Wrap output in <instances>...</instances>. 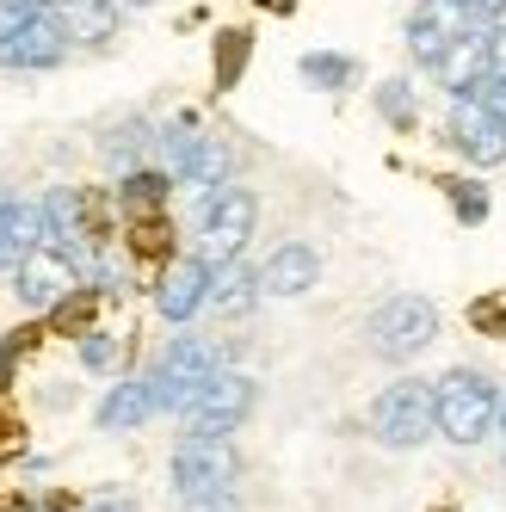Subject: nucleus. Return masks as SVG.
<instances>
[{
	"instance_id": "obj_1",
	"label": "nucleus",
	"mask_w": 506,
	"mask_h": 512,
	"mask_svg": "<svg viewBox=\"0 0 506 512\" xmlns=\"http://www.w3.org/2000/svg\"><path fill=\"white\" fill-rule=\"evenodd\" d=\"M235 475H241V457L229 445V432H186L173 445V494L186 500V506L229 500L235 494Z\"/></svg>"
},
{
	"instance_id": "obj_2",
	"label": "nucleus",
	"mask_w": 506,
	"mask_h": 512,
	"mask_svg": "<svg viewBox=\"0 0 506 512\" xmlns=\"http://www.w3.org/2000/svg\"><path fill=\"white\" fill-rule=\"evenodd\" d=\"M371 432H377V445H389V451L426 445V438L439 432V389L420 383V377L389 383V389L371 401Z\"/></svg>"
},
{
	"instance_id": "obj_3",
	"label": "nucleus",
	"mask_w": 506,
	"mask_h": 512,
	"mask_svg": "<svg viewBox=\"0 0 506 512\" xmlns=\"http://www.w3.org/2000/svg\"><path fill=\"white\" fill-rule=\"evenodd\" d=\"M439 432L451 445H482L500 420V389L482 377V371H445L439 383Z\"/></svg>"
},
{
	"instance_id": "obj_4",
	"label": "nucleus",
	"mask_w": 506,
	"mask_h": 512,
	"mask_svg": "<svg viewBox=\"0 0 506 512\" xmlns=\"http://www.w3.org/2000/svg\"><path fill=\"white\" fill-rule=\"evenodd\" d=\"M216 371H223V364H216V346L198 340V334H179V340L155 358V371H149L161 414H186L192 401H198V389H204Z\"/></svg>"
},
{
	"instance_id": "obj_5",
	"label": "nucleus",
	"mask_w": 506,
	"mask_h": 512,
	"mask_svg": "<svg viewBox=\"0 0 506 512\" xmlns=\"http://www.w3.org/2000/svg\"><path fill=\"white\" fill-rule=\"evenodd\" d=\"M253 216H260V198L247 186H216L204 192L198 204V241H204V260L223 266V260H241V247L253 235Z\"/></svg>"
},
{
	"instance_id": "obj_6",
	"label": "nucleus",
	"mask_w": 506,
	"mask_h": 512,
	"mask_svg": "<svg viewBox=\"0 0 506 512\" xmlns=\"http://www.w3.org/2000/svg\"><path fill=\"white\" fill-rule=\"evenodd\" d=\"M432 340H439V309H432L426 297H389L371 315V352L389 358V364L420 358Z\"/></svg>"
},
{
	"instance_id": "obj_7",
	"label": "nucleus",
	"mask_w": 506,
	"mask_h": 512,
	"mask_svg": "<svg viewBox=\"0 0 506 512\" xmlns=\"http://www.w3.org/2000/svg\"><path fill=\"white\" fill-rule=\"evenodd\" d=\"M445 142H451L469 167H500V161H506V124L488 112L482 93H457V99H451Z\"/></svg>"
},
{
	"instance_id": "obj_8",
	"label": "nucleus",
	"mask_w": 506,
	"mask_h": 512,
	"mask_svg": "<svg viewBox=\"0 0 506 512\" xmlns=\"http://www.w3.org/2000/svg\"><path fill=\"white\" fill-rule=\"evenodd\" d=\"M494 68H500V31L469 25L463 38H451V50L432 62V75H439V87L457 99V93H482Z\"/></svg>"
},
{
	"instance_id": "obj_9",
	"label": "nucleus",
	"mask_w": 506,
	"mask_h": 512,
	"mask_svg": "<svg viewBox=\"0 0 506 512\" xmlns=\"http://www.w3.org/2000/svg\"><path fill=\"white\" fill-rule=\"evenodd\" d=\"M13 278H19V303L25 309H56V303H68L81 290V266H75V253H62V247H31L25 260L13 266Z\"/></svg>"
},
{
	"instance_id": "obj_10",
	"label": "nucleus",
	"mask_w": 506,
	"mask_h": 512,
	"mask_svg": "<svg viewBox=\"0 0 506 512\" xmlns=\"http://www.w3.org/2000/svg\"><path fill=\"white\" fill-rule=\"evenodd\" d=\"M469 25H482L476 0H420L414 19H408V56L432 68V62L451 50V38H463Z\"/></svg>"
},
{
	"instance_id": "obj_11",
	"label": "nucleus",
	"mask_w": 506,
	"mask_h": 512,
	"mask_svg": "<svg viewBox=\"0 0 506 512\" xmlns=\"http://www.w3.org/2000/svg\"><path fill=\"white\" fill-rule=\"evenodd\" d=\"M253 377L247 371H216L204 389H198V401L186 408V426L192 432H235L247 414H253Z\"/></svg>"
},
{
	"instance_id": "obj_12",
	"label": "nucleus",
	"mask_w": 506,
	"mask_h": 512,
	"mask_svg": "<svg viewBox=\"0 0 506 512\" xmlns=\"http://www.w3.org/2000/svg\"><path fill=\"white\" fill-rule=\"evenodd\" d=\"M68 56V31L56 25V13L44 7L31 25H19L7 44H0V68H19V75H38V68H56Z\"/></svg>"
},
{
	"instance_id": "obj_13",
	"label": "nucleus",
	"mask_w": 506,
	"mask_h": 512,
	"mask_svg": "<svg viewBox=\"0 0 506 512\" xmlns=\"http://www.w3.org/2000/svg\"><path fill=\"white\" fill-rule=\"evenodd\" d=\"M210 303V260L198 253H186V260H173L167 272H161V284H155V309L167 315V321H192L198 309Z\"/></svg>"
},
{
	"instance_id": "obj_14",
	"label": "nucleus",
	"mask_w": 506,
	"mask_h": 512,
	"mask_svg": "<svg viewBox=\"0 0 506 512\" xmlns=\"http://www.w3.org/2000/svg\"><path fill=\"white\" fill-rule=\"evenodd\" d=\"M315 278H321V253L303 247V241H284L272 260L260 266V290H266V297H303V290H315Z\"/></svg>"
},
{
	"instance_id": "obj_15",
	"label": "nucleus",
	"mask_w": 506,
	"mask_h": 512,
	"mask_svg": "<svg viewBox=\"0 0 506 512\" xmlns=\"http://www.w3.org/2000/svg\"><path fill=\"white\" fill-rule=\"evenodd\" d=\"M56 25L68 44H112L118 38V0H56Z\"/></svg>"
},
{
	"instance_id": "obj_16",
	"label": "nucleus",
	"mask_w": 506,
	"mask_h": 512,
	"mask_svg": "<svg viewBox=\"0 0 506 512\" xmlns=\"http://www.w3.org/2000/svg\"><path fill=\"white\" fill-rule=\"evenodd\" d=\"M44 223H50V247H62V253H75V260H87V198L75 192V186H56L50 198H44Z\"/></svg>"
},
{
	"instance_id": "obj_17",
	"label": "nucleus",
	"mask_w": 506,
	"mask_h": 512,
	"mask_svg": "<svg viewBox=\"0 0 506 512\" xmlns=\"http://www.w3.org/2000/svg\"><path fill=\"white\" fill-rule=\"evenodd\" d=\"M155 414H161L155 383L149 377H130V383H118L112 395L99 401V432H136L142 420H155Z\"/></svg>"
},
{
	"instance_id": "obj_18",
	"label": "nucleus",
	"mask_w": 506,
	"mask_h": 512,
	"mask_svg": "<svg viewBox=\"0 0 506 512\" xmlns=\"http://www.w3.org/2000/svg\"><path fill=\"white\" fill-rule=\"evenodd\" d=\"M253 297H266L260 290V272H247L241 260H223V266H210V303L223 309V315H247Z\"/></svg>"
},
{
	"instance_id": "obj_19",
	"label": "nucleus",
	"mask_w": 506,
	"mask_h": 512,
	"mask_svg": "<svg viewBox=\"0 0 506 512\" xmlns=\"http://www.w3.org/2000/svg\"><path fill=\"white\" fill-rule=\"evenodd\" d=\"M167 192H173V173L161 167H136V173H124V186H118V198H124V210L130 216H155V210H167Z\"/></svg>"
},
{
	"instance_id": "obj_20",
	"label": "nucleus",
	"mask_w": 506,
	"mask_h": 512,
	"mask_svg": "<svg viewBox=\"0 0 506 512\" xmlns=\"http://www.w3.org/2000/svg\"><path fill=\"white\" fill-rule=\"evenodd\" d=\"M179 186H198V192L229 186V142L223 136H198V155H192V167H186Z\"/></svg>"
},
{
	"instance_id": "obj_21",
	"label": "nucleus",
	"mask_w": 506,
	"mask_h": 512,
	"mask_svg": "<svg viewBox=\"0 0 506 512\" xmlns=\"http://www.w3.org/2000/svg\"><path fill=\"white\" fill-rule=\"evenodd\" d=\"M155 149H161V167H167L173 179H186V167H192V155H198V130H192V118H173V124H161Z\"/></svg>"
},
{
	"instance_id": "obj_22",
	"label": "nucleus",
	"mask_w": 506,
	"mask_h": 512,
	"mask_svg": "<svg viewBox=\"0 0 506 512\" xmlns=\"http://www.w3.org/2000/svg\"><path fill=\"white\" fill-rule=\"evenodd\" d=\"M155 149V136H149V124L142 118H130V124H118L112 136H105V161L112 167H124V173H136V161Z\"/></svg>"
},
{
	"instance_id": "obj_23",
	"label": "nucleus",
	"mask_w": 506,
	"mask_h": 512,
	"mask_svg": "<svg viewBox=\"0 0 506 512\" xmlns=\"http://www.w3.org/2000/svg\"><path fill=\"white\" fill-rule=\"evenodd\" d=\"M352 56H328V50H309L303 56V81L309 87H321V93H340V87H352Z\"/></svg>"
},
{
	"instance_id": "obj_24",
	"label": "nucleus",
	"mask_w": 506,
	"mask_h": 512,
	"mask_svg": "<svg viewBox=\"0 0 506 512\" xmlns=\"http://www.w3.org/2000/svg\"><path fill=\"white\" fill-rule=\"evenodd\" d=\"M377 112H383L395 130H414V87H408V81H383V87H377Z\"/></svg>"
},
{
	"instance_id": "obj_25",
	"label": "nucleus",
	"mask_w": 506,
	"mask_h": 512,
	"mask_svg": "<svg viewBox=\"0 0 506 512\" xmlns=\"http://www.w3.org/2000/svg\"><path fill=\"white\" fill-rule=\"evenodd\" d=\"M241 62H247V31H223V56H216V81H223V87H235Z\"/></svg>"
},
{
	"instance_id": "obj_26",
	"label": "nucleus",
	"mask_w": 506,
	"mask_h": 512,
	"mask_svg": "<svg viewBox=\"0 0 506 512\" xmlns=\"http://www.w3.org/2000/svg\"><path fill=\"white\" fill-rule=\"evenodd\" d=\"M81 364L87 371H112L118 364V334H81Z\"/></svg>"
},
{
	"instance_id": "obj_27",
	"label": "nucleus",
	"mask_w": 506,
	"mask_h": 512,
	"mask_svg": "<svg viewBox=\"0 0 506 512\" xmlns=\"http://www.w3.org/2000/svg\"><path fill=\"white\" fill-rule=\"evenodd\" d=\"M38 13H44L38 0H0V44H7V38H13L19 25H31V19H38Z\"/></svg>"
},
{
	"instance_id": "obj_28",
	"label": "nucleus",
	"mask_w": 506,
	"mask_h": 512,
	"mask_svg": "<svg viewBox=\"0 0 506 512\" xmlns=\"http://www.w3.org/2000/svg\"><path fill=\"white\" fill-rule=\"evenodd\" d=\"M451 198H457V216H463V223H482V216H488V198H482L476 186H463V179H451Z\"/></svg>"
},
{
	"instance_id": "obj_29",
	"label": "nucleus",
	"mask_w": 506,
	"mask_h": 512,
	"mask_svg": "<svg viewBox=\"0 0 506 512\" xmlns=\"http://www.w3.org/2000/svg\"><path fill=\"white\" fill-rule=\"evenodd\" d=\"M469 321H476V327H488V334H494V340H506V303H494V297H482L476 309H469Z\"/></svg>"
},
{
	"instance_id": "obj_30",
	"label": "nucleus",
	"mask_w": 506,
	"mask_h": 512,
	"mask_svg": "<svg viewBox=\"0 0 506 512\" xmlns=\"http://www.w3.org/2000/svg\"><path fill=\"white\" fill-rule=\"evenodd\" d=\"M482 99H488V112L506 124V68H494V75H488V87H482Z\"/></svg>"
},
{
	"instance_id": "obj_31",
	"label": "nucleus",
	"mask_w": 506,
	"mask_h": 512,
	"mask_svg": "<svg viewBox=\"0 0 506 512\" xmlns=\"http://www.w3.org/2000/svg\"><path fill=\"white\" fill-rule=\"evenodd\" d=\"M19 352H25V334H13V340H0V383L13 377V364H19Z\"/></svg>"
},
{
	"instance_id": "obj_32",
	"label": "nucleus",
	"mask_w": 506,
	"mask_h": 512,
	"mask_svg": "<svg viewBox=\"0 0 506 512\" xmlns=\"http://www.w3.org/2000/svg\"><path fill=\"white\" fill-rule=\"evenodd\" d=\"M476 13L482 19H506V0H476Z\"/></svg>"
},
{
	"instance_id": "obj_33",
	"label": "nucleus",
	"mask_w": 506,
	"mask_h": 512,
	"mask_svg": "<svg viewBox=\"0 0 506 512\" xmlns=\"http://www.w3.org/2000/svg\"><path fill=\"white\" fill-rule=\"evenodd\" d=\"M87 512H136L130 500H99V506H87Z\"/></svg>"
},
{
	"instance_id": "obj_34",
	"label": "nucleus",
	"mask_w": 506,
	"mask_h": 512,
	"mask_svg": "<svg viewBox=\"0 0 506 512\" xmlns=\"http://www.w3.org/2000/svg\"><path fill=\"white\" fill-rule=\"evenodd\" d=\"M500 432H506V395H500Z\"/></svg>"
},
{
	"instance_id": "obj_35",
	"label": "nucleus",
	"mask_w": 506,
	"mask_h": 512,
	"mask_svg": "<svg viewBox=\"0 0 506 512\" xmlns=\"http://www.w3.org/2000/svg\"><path fill=\"white\" fill-rule=\"evenodd\" d=\"M130 7H155V0H130Z\"/></svg>"
},
{
	"instance_id": "obj_36",
	"label": "nucleus",
	"mask_w": 506,
	"mask_h": 512,
	"mask_svg": "<svg viewBox=\"0 0 506 512\" xmlns=\"http://www.w3.org/2000/svg\"><path fill=\"white\" fill-rule=\"evenodd\" d=\"M38 7H56V0H38Z\"/></svg>"
}]
</instances>
